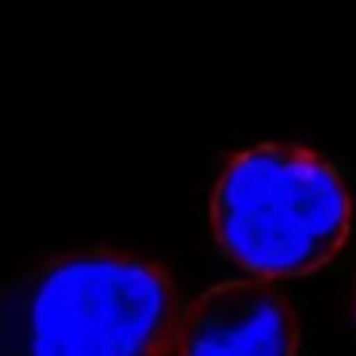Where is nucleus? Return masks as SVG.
Here are the masks:
<instances>
[{"label": "nucleus", "instance_id": "obj_1", "mask_svg": "<svg viewBox=\"0 0 356 356\" xmlns=\"http://www.w3.org/2000/svg\"><path fill=\"white\" fill-rule=\"evenodd\" d=\"M180 314L161 264L81 249L0 284V356H165Z\"/></svg>", "mask_w": 356, "mask_h": 356}, {"label": "nucleus", "instance_id": "obj_2", "mask_svg": "<svg viewBox=\"0 0 356 356\" xmlns=\"http://www.w3.org/2000/svg\"><path fill=\"white\" fill-rule=\"evenodd\" d=\"M218 253L249 280H295L318 272L353 234V192L333 161L302 146L238 149L211 195Z\"/></svg>", "mask_w": 356, "mask_h": 356}, {"label": "nucleus", "instance_id": "obj_3", "mask_svg": "<svg viewBox=\"0 0 356 356\" xmlns=\"http://www.w3.org/2000/svg\"><path fill=\"white\" fill-rule=\"evenodd\" d=\"M180 356H299V322L276 284L226 280L192 299L177 330Z\"/></svg>", "mask_w": 356, "mask_h": 356}, {"label": "nucleus", "instance_id": "obj_4", "mask_svg": "<svg viewBox=\"0 0 356 356\" xmlns=\"http://www.w3.org/2000/svg\"><path fill=\"white\" fill-rule=\"evenodd\" d=\"M353 310H356V291H353Z\"/></svg>", "mask_w": 356, "mask_h": 356}]
</instances>
